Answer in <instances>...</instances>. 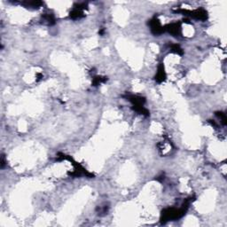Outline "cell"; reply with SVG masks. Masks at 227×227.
<instances>
[{
	"label": "cell",
	"instance_id": "obj_1",
	"mask_svg": "<svg viewBox=\"0 0 227 227\" xmlns=\"http://www.w3.org/2000/svg\"><path fill=\"white\" fill-rule=\"evenodd\" d=\"M151 28H152V30H153V32L154 34H160L162 32V28L159 22V20H153L152 22H151Z\"/></svg>",
	"mask_w": 227,
	"mask_h": 227
},
{
	"label": "cell",
	"instance_id": "obj_2",
	"mask_svg": "<svg viewBox=\"0 0 227 227\" xmlns=\"http://www.w3.org/2000/svg\"><path fill=\"white\" fill-rule=\"evenodd\" d=\"M180 27L178 23H174V24H171L168 27V30L173 35H178V30H179Z\"/></svg>",
	"mask_w": 227,
	"mask_h": 227
},
{
	"label": "cell",
	"instance_id": "obj_3",
	"mask_svg": "<svg viewBox=\"0 0 227 227\" xmlns=\"http://www.w3.org/2000/svg\"><path fill=\"white\" fill-rule=\"evenodd\" d=\"M164 78H165L164 68H163L162 66H161L160 68H159V71H158V74H157V76H156V80H157L158 82H161V81L164 80Z\"/></svg>",
	"mask_w": 227,
	"mask_h": 227
}]
</instances>
